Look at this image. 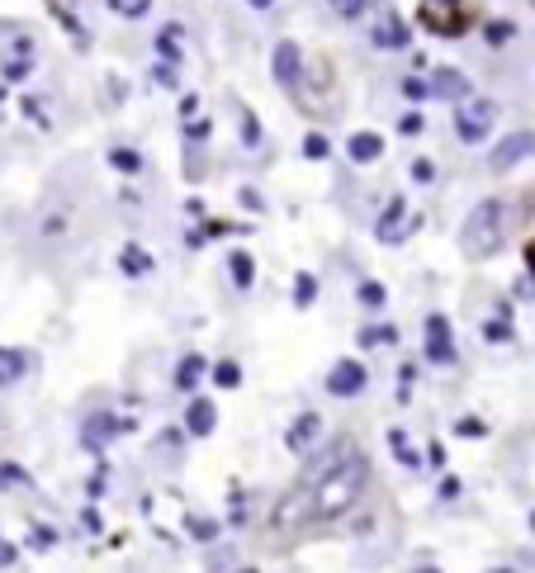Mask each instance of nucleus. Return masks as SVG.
Instances as JSON below:
<instances>
[{
  "label": "nucleus",
  "mask_w": 535,
  "mask_h": 573,
  "mask_svg": "<svg viewBox=\"0 0 535 573\" xmlns=\"http://www.w3.org/2000/svg\"><path fill=\"white\" fill-rule=\"evenodd\" d=\"M431 95H441V100H464V95H469V76L446 67V72L431 76Z\"/></svg>",
  "instance_id": "nucleus-13"
},
{
  "label": "nucleus",
  "mask_w": 535,
  "mask_h": 573,
  "mask_svg": "<svg viewBox=\"0 0 535 573\" xmlns=\"http://www.w3.org/2000/svg\"><path fill=\"white\" fill-rule=\"evenodd\" d=\"M294 304L299 308L318 304V280H313V275H299V280H294Z\"/></svg>",
  "instance_id": "nucleus-22"
},
{
  "label": "nucleus",
  "mask_w": 535,
  "mask_h": 573,
  "mask_svg": "<svg viewBox=\"0 0 535 573\" xmlns=\"http://www.w3.org/2000/svg\"><path fill=\"white\" fill-rule=\"evenodd\" d=\"M403 95H408L412 105H417V100H427V95H431V86H422L417 76H408V81H403Z\"/></svg>",
  "instance_id": "nucleus-30"
},
{
  "label": "nucleus",
  "mask_w": 535,
  "mask_h": 573,
  "mask_svg": "<svg viewBox=\"0 0 535 573\" xmlns=\"http://www.w3.org/2000/svg\"><path fill=\"white\" fill-rule=\"evenodd\" d=\"M15 559H19V550H15V545H10V540H0V569H10Z\"/></svg>",
  "instance_id": "nucleus-37"
},
{
  "label": "nucleus",
  "mask_w": 535,
  "mask_h": 573,
  "mask_svg": "<svg viewBox=\"0 0 535 573\" xmlns=\"http://www.w3.org/2000/svg\"><path fill=\"white\" fill-rule=\"evenodd\" d=\"M526 157H535V133H512V138H498V147H493L488 166L502 176V171H512V166L526 162Z\"/></svg>",
  "instance_id": "nucleus-6"
},
{
  "label": "nucleus",
  "mask_w": 535,
  "mask_h": 573,
  "mask_svg": "<svg viewBox=\"0 0 535 573\" xmlns=\"http://www.w3.org/2000/svg\"><path fill=\"white\" fill-rule=\"evenodd\" d=\"M483 337H488V341H512V327H507V318H488Z\"/></svg>",
  "instance_id": "nucleus-27"
},
{
  "label": "nucleus",
  "mask_w": 535,
  "mask_h": 573,
  "mask_svg": "<svg viewBox=\"0 0 535 573\" xmlns=\"http://www.w3.org/2000/svg\"><path fill=\"white\" fill-rule=\"evenodd\" d=\"M0 484H5V488H24V484H29V474H24L19 465H0Z\"/></svg>",
  "instance_id": "nucleus-26"
},
{
  "label": "nucleus",
  "mask_w": 535,
  "mask_h": 573,
  "mask_svg": "<svg viewBox=\"0 0 535 573\" xmlns=\"http://www.w3.org/2000/svg\"><path fill=\"white\" fill-rule=\"evenodd\" d=\"M412 228H417V214L408 209V199H403V195H393L389 209H384L379 223H375V237H379V242H403Z\"/></svg>",
  "instance_id": "nucleus-4"
},
{
  "label": "nucleus",
  "mask_w": 535,
  "mask_h": 573,
  "mask_svg": "<svg viewBox=\"0 0 535 573\" xmlns=\"http://www.w3.org/2000/svg\"><path fill=\"white\" fill-rule=\"evenodd\" d=\"M242 133H247V143H251V147L261 143V128H256V119H251V114H242Z\"/></svg>",
  "instance_id": "nucleus-36"
},
{
  "label": "nucleus",
  "mask_w": 535,
  "mask_h": 573,
  "mask_svg": "<svg viewBox=\"0 0 535 573\" xmlns=\"http://www.w3.org/2000/svg\"><path fill=\"white\" fill-rule=\"evenodd\" d=\"M29 370V356L24 351H10V346H0V389H10L15 379H24Z\"/></svg>",
  "instance_id": "nucleus-16"
},
{
  "label": "nucleus",
  "mask_w": 535,
  "mask_h": 573,
  "mask_svg": "<svg viewBox=\"0 0 535 573\" xmlns=\"http://www.w3.org/2000/svg\"><path fill=\"white\" fill-rule=\"evenodd\" d=\"M531 531H535V512H531Z\"/></svg>",
  "instance_id": "nucleus-42"
},
{
  "label": "nucleus",
  "mask_w": 535,
  "mask_h": 573,
  "mask_svg": "<svg viewBox=\"0 0 535 573\" xmlns=\"http://www.w3.org/2000/svg\"><path fill=\"white\" fill-rule=\"evenodd\" d=\"M228 266H232V280H237V289H251V275H256V270H251V256H247V251H232Z\"/></svg>",
  "instance_id": "nucleus-20"
},
{
  "label": "nucleus",
  "mask_w": 535,
  "mask_h": 573,
  "mask_svg": "<svg viewBox=\"0 0 535 573\" xmlns=\"http://www.w3.org/2000/svg\"><path fill=\"white\" fill-rule=\"evenodd\" d=\"M251 5H256V10H270V5H275V0H251Z\"/></svg>",
  "instance_id": "nucleus-41"
},
{
  "label": "nucleus",
  "mask_w": 535,
  "mask_h": 573,
  "mask_svg": "<svg viewBox=\"0 0 535 573\" xmlns=\"http://www.w3.org/2000/svg\"><path fill=\"white\" fill-rule=\"evenodd\" d=\"M365 484H370V465H365V455L351 450L346 460H337L313 484V517H341V512H351L356 498L365 493Z\"/></svg>",
  "instance_id": "nucleus-1"
},
{
  "label": "nucleus",
  "mask_w": 535,
  "mask_h": 573,
  "mask_svg": "<svg viewBox=\"0 0 535 573\" xmlns=\"http://www.w3.org/2000/svg\"><path fill=\"white\" fill-rule=\"evenodd\" d=\"M318 431H322V422H318V412H304L294 427H289V436H285V446L289 450H308V446H318Z\"/></svg>",
  "instance_id": "nucleus-12"
},
{
  "label": "nucleus",
  "mask_w": 535,
  "mask_h": 573,
  "mask_svg": "<svg viewBox=\"0 0 535 573\" xmlns=\"http://www.w3.org/2000/svg\"><path fill=\"white\" fill-rule=\"evenodd\" d=\"M493 119H498V105L488 100V95H464L460 105H455V133H460L464 143H483L488 133H493Z\"/></svg>",
  "instance_id": "nucleus-3"
},
{
  "label": "nucleus",
  "mask_w": 535,
  "mask_h": 573,
  "mask_svg": "<svg viewBox=\"0 0 535 573\" xmlns=\"http://www.w3.org/2000/svg\"><path fill=\"white\" fill-rule=\"evenodd\" d=\"M346 152H351V162H379V157H384V138H379V133H356V138H351V143H346Z\"/></svg>",
  "instance_id": "nucleus-15"
},
{
  "label": "nucleus",
  "mask_w": 535,
  "mask_h": 573,
  "mask_svg": "<svg viewBox=\"0 0 535 573\" xmlns=\"http://www.w3.org/2000/svg\"><path fill=\"white\" fill-rule=\"evenodd\" d=\"M422 24L441 38L464 34V19H460V10H455V0H422Z\"/></svg>",
  "instance_id": "nucleus-5"
},
{
  "label": "nucleus",
  "mask_w": 535,
  "mask_h": 573,
  "mask_svg": "<svg viewBox=\"0 0 535 573\" xmlns=\"http://www.w3.org/2000/svg\"><path fill=\"white\" fill-rule=\"evenodd\" d=\"M218 427V408L209 398H190V408H185V431L190 436H209Z\"/></svg>",
  "instance_id": "nucleus-11"
},
{
  "label": "nucleus",
  "mask_w": 535,
  "mask_h": 573,
  "mask_svg": "<svg viewBox=\"0 0 535 573\" xmlns=\"http://www.w3.org/2000/svg\"><path fill=\"white\" fill-rule=\"evenodd\" d=\"M308 512H313V493H304V488H294L285 502H280V512H275V521L280 526H294V521H304Z\"/></svg>",
  "instance_id": "nucleus-14"
},
{
  "label": "nucleus",
  "mask_w": 535,
  "mask_h": 573,
  "mask_svg": "<svg viewBox=\"0 0 535 573\" xmlns=\"http://www.w3.org/2000/svg\"><path fill=\"white\" fill-rule=\"evenodd\" d=\"M109 5H114L119 15H128V19H143V15H147V5H152V0H109Z\"/></svg>",
  "instance_id": "nucleus-25"
},
{
  "label": "nucleus",
  "mask_w": 535,
  "mask_h": 573,
  "mask_svg": "<svg viewBox=\"0 0 535 573\" xmlns=\"http://www.w3.org/2000/svg\"><path fill=\"white\" fill-rule=\"evenodd\" d=\"M502 242H507V209H502L498 199L474 204L469 218H464V228H460V251L469 261H488Z\"/></svg>",
  "instance_id": "nucleus-2"
},
{
  "label": "nucleus",
  "mask_w": 535,
  "mask_h": 573,
  "mask_svg": "<svg viewBox=\"0 0 535 573\" xmlns=\"http://www.w3.org/2000/svg\"><path fill=\"white\" fill-rule=\"evenodd\" d=\"M114 431H119V422H114L109 412H100V417H90V422H86V446H90V450H100V446L109 441V436H114Z\"/></svg>",
  "instance_id": "nucleus-17"
},
{
  "label": "nucleus",
  "mask_w": 535,
  "mask_h": 573,
  "mask_svg": "<svg viewBox=\"0 0 535 573\" xmlns=\"http://www.w3.org/2000/svg\"><path fill=\"white\" fill-rule=\"evenodd\" d=\"M214 379H218V384H223V389H237V384H242V370H237L232 360H223V365H218V370H214Z\"/></svg>",
  "instance_id": "nucleus-24"
},
{
  "label": "nucleus",
  "mask_w": 535,
  "mask_h": 573,
  "mask_svg": "<svg viewBox=\"0 0 535 573\" xmlns=\"http://www.w3.org/2000/svg\"><path fill=\"white\" fill-rule=\"evenodd\" d=\"M389 446H393V455H398V465H408V469H422V455L408 446V436L403 431H389Z\"/></svg>",
  "instance_id": "nucleus-19"
},
{
  "label": "nucleus",
  "mask_w": 535,
  "mask_h": 573,
  "mask_svg": "<svg viewBox=\"0 0 535 573\" xmlns=\"http://www.w3.org/2000/svg\"><path fill=\"white\" fill-rule=\"evenodd\" d=\"M427 360L431 365H455V341H450V323L441 313L427 318Z\"/></svg>",
  "instance_id": "nucleus-8"
},
{
  "label": "nucleus",
  "mask_w": 535,
  "mask_h": 573,
  "mask_svg": "<svg viewBox=\"0 0 535 573\" xmlns=\"http://www.w3.org/2000/svg\"><path fill=\"white\" fill-rule=\"evenodd\" d=\"M412 180H422V185H431V180H436V176H431V162H427V157H417V162H412Z\"/></svg>",
  "instance_id": "nucleus-32"
},
{
  "label": "nucleus",
  "mask_w": 535,
  "mask_h": 573,
  "mask_svg": "<svg viewBox=\"0 0 535 573\" xmlns=\"http://www.w3.org/2000/svg\"><path fill=\"white\" fill-rule=\"evenodd\" d=\"M384 299H389L384 285H375V280H365V285H360V304H365V308H384Z\"/></svg>",
  "instance_id": "nucleus-23"
},
{
  "label": "nucleus",
  "mask_w": 535,
  "mask_h": 573,
  "mask_svg": "<svg viewBox=\"0 0 535 573\" xmlns=\"http://www.w3.org/2000/svg\"><path fill=\"white\" fill-rule=\"evenodd\" d=\"M531 5H535V0H531Z\"/></svg>",
  "instance_id": "nucleus-43"
},
{
  "label": "nucleus",
  "mask_w": 535,
  "mask_h": 573,
  "mask_svg": "<svg viewBox=\"0 0 535 573\" xmlns=\"http://www.w3.org/2000/svg\"><path fill=\"white\" fill-rule=\"evenodd\" d=\"M398 128H403L408 138H417V133H422L427 124H422V114H403V124H398Z\"/></svg>",
  "instance_id": "nucleus-33"
},
{
  "label": "nucleus",
  "mask_w": 535,
  "mask_h": 573,
  "mask_svg": "<svg viewBox=\"0 0 535 573\" xmlns=\"http://www.w3.org/2000/svg\"><path fill=\"white\" fill-rule=\"evenodd\" d=\"M332 10H337L341 19H360L365 15V0H332Z\"/></svg>",
  "instance_id": "nucleus-28"
},
{
  "label": "nucleus",
  "mask_w": 535,
  "mask_h": 573,
  "mask_svg": "<svg viewBox=\"0 0 535 573\" xmlns=\"http://www.w3.org/2000/svg\"><path fill=\"white\" fill-rule=\"evenodd\" d=\"M379 341H393V332H375V327L360 332V346H379Z\"/></svg>",
  "instance_id": "nucleus-34"
},
{
  "label": "nucleus",
  "mask_w": 535,
  "mask_h": 573,
  "mask_svg": "<svg viewBox=\"0 0 535 573\" xmlns=\"http://www.w3.org/2000/svg\"><path fill=\"white\" fill-rule=\"evenodd\" d=\"M502 38H512V24L507 19H498V29L488 24V43H502Z\"/></svg>",
  "instance_id": "nucleus-35"
},
{
  "label": "nucleus",
  "mask_w": 535,
  "mask_h": 573,
  "mask_svg": "<svg viewBox=\"0 0 535 573\" xmlns=\"http://www.w3.org/2000/svg\"><path fill=\"white\" fill-rule=\"evenodd\" d=\"M199 379H204V356H185V360H180V370H176V389L190 394Z\"/></svg>",
  "instance_id": "nucleus-18"
},
{
  "label": "nucleus",
  "mask_w": 535,
  "mask_h": 573,
  "mask_svg": "<svg viewBox=\"0 0 535 573\" xmlns=\"http://www.w3.org/2000/svg\"><path fill=\"white\" fill-rule=\"evenodd\" d=\"M214 531H218L214 521H195V536H199V540H209V536H214Z\"/></svg>",
  "instance_id": "nucleus-39"
},
{
  "label": "nucleus",
  "mask_w": 535,
  "mask_h": 573,
  "mask_svg": "<svg viewBox=\"0 0 535 573\" xmlns=\"http://www.w3.org/2000/svg\"><path fill=\"white\" fill-rule=\"evenodd\" d=\"M370 38H375V48H403V43H408V24L393 15V10H384V15L375 19Z\"/></svg>",
  "instance_id": "nucleus-10"
},
{
  "label": "nucleus",
  "mask_w": 535,
  "mask_h": 573,
  "mask_svg": "<svg viewBox=\"0 0 535 573\" xmlns=\"http://www.w3.org/2000/svg\"><path fill=\"white\" fill-rule=\"evenodd\" d=\"M304 157H313V162H318V157H327V138H318V133H308Z\"/></svg>",
  "instance_id": "nucleus-31"
},
{
  "label": "nucleus",
  "mask_w": 535,
  "mask_h": 573,
  "mask_svg": "<svg viewBox=\"0 0 535 573\" xmlns=\"http://www.w3.org/2000/svg\"><path fill=\"white\" fill-rule=\"evenodd\" d=\"M526 266H531V275H535V242L526 247Z\"/></svg>",
  "instance_id": "nucleus-40"
},
{
  "label": "nucleus",
  "mask_w": 535,
  "mask_h": 573,
  "mask_svg": "<svg viewBox=\"0 0 535 573\" xmlns=\"http://www.w3.org/2000/svg\"><path fill=\"white\" fill-rule=\"evenodd\" d=\"M119 266H124L128 275H147V270H152V256H147L143 247H124V261H119Z\"/></svg>",
  "instance_id": "nucleus-21"
},
{
  "label": "nucleus",
  "mask_w": 535,
  "mask_h": 573,
  "mask_svg": "<svg viewBox=\"0 0 535 573\" xmlns=\"http://www.w3.org/2000/svg\"><path fill=\"white\" fill-rule=\"evenodd\" d=\"M365 389V365L360 360H341L337 370L327 375V394L332 398H356Z\"/></svg>",
  "instance_id": "nucleus-9"
},
{
  "label": "nucleus",
  "mask_w": 535,
  "mask_h": 573,
  "mask_svg": "<svg viewBox=\"0 0 535 573\" xmlns=\"http://www.w3.org/2000/svg\"><path fill=\"white\" fill-rule=\"evenodd\" d=\"M109 162L119 166V171H138V166H143V162H138V152H124V147H119V152H109Z\"/></svg>",
  "instance_id": "nucleus-29"
},
{
  "label": "nucleus",
  "mask_w": 535,
  "mask_h": 573,
  "mask_svg": "<svg viewBox=\"0 0 535 573\" xmlns=\"http://www.w3.org/2000/svg\"><path fill=\"white\" fill-rule=\"evenodd\" d=\"M299 72H304V53H299V43H294V38H280V43H275V81L294 95V90H299Z\"/></svg>",
  "instance_id": "nucleus-7"
},
{
  "label": "nucleus",
  "mask_w": 535,
  "mask_h": 573,
  "mask_svg": "<svg viewBox=\"0 0 535 573\" xmlns=\"http://www.w3.org/2000/svg\"><path fill=\"white\" fill-rule=\"evenodd\" d=\"M242 204H247V209H256V214H261V209H266V199L256 195V190H242Z\"/></svg>",
  "instance_id": "nucleus-38"
}]
</instances>
